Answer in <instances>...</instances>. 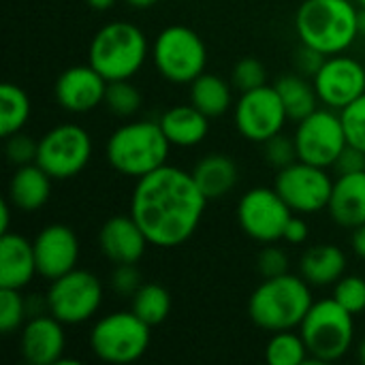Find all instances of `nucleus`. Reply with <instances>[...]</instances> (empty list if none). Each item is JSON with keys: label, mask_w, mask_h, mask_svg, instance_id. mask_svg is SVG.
<instances>
[{"label": "nucleus", "mask_w": 365, "mask_h": 365, "mask_svg": "<svg viewBox=\"0 0 365 365\" xmlns=\"http://www.w3.org/2000/svg\"><path fill=\"white\" fill-rule=\"evenodd\" d=\"M207 197L199 190L192 171L163 165L137 180L130 195V216L156 248H178L199 229Z\"/></svg>", "instance_id": "1"}, {"label": "nucleus", "mask_w": 365, "mask_h": 365, "mask_svg": "<svg viewBox=\"0 0 365 365\" xmlns=\"http://www.w3.org/2000/svg\"><path fill=\"white\" fill-rule=\"evenodd\" d=\"M359 6L355 0H304L295 15L302 45L325 56L346 53L359 38Z\"/></svg>", "instance_id": "2"}, {"label": "nucleus", "mask_w": 365, "mask_h": 365, "mask_svg": "<svg viewBox=\"0 0 365 365\" xmlns=\"http://www.w3.org/2000/svg\"><path fill=\"white\" fill-rule=\"evenodd\" d=\"M312 304V287L302 276L289 272L284 276L263 278L248 299V317L267 334L299 329Z\"/></svg>", "instance_id": "3"}, {"label": "nucleus", "mask_w": 365, "mask_h": 365, "mask_svg": "<svg viewBox=\"0 0 365 365\" xmlns=\"http://www.w3.org/2000/svg\"><path fill=\"white\" fill-rule=\"evenodd\" d=\"M171 143L160 122L133 120L115 128L105 143V158L120 175L139 180L169 163Z\"/></svg>", "instance_id": "4"}, {"label": "nucleus", "mask_w": 365, "mask_h": 365, "mask_svg": "<svg viewBox=\"0 0 365 365\" xmlns=\"http://www.w3.org/2000/svg\"><path fill=\"white\" fill-rule=\"evenodd\" d=\"M150 43L143 30L133 21H109L92 36L88 62L107 79H133L145 64Z\"/></svg>", "instance_id": "5"}, {"label": "nucleus", "mask_w": 365, "mask_h": 365, "mask_svg": "<svg viewBox=\"0 0 365 365\" xmlns=\"http://www.w3.org/2000/svg\"><path fill=\"white\" fill-rule=\"evenodd\" d=\"M299 334L308 346V364H331L342 359L355 342V314H351L334 297L312 304L299 325Z\"/></svg>", "instance_id": "6"}, {"label": "nucleus", "mask_w": 365, "mask_h": 365, "mask_svg": "<svg viewBox=\"0 0 365 365\" xmlns=\"http://www.w3.org/2000/svg\"><path fill=\"white\" fill-rule=\"evenodd\" d=\"M152 342V327L133 310H115L101 317L90 329V349L105 364L139 361Z\"/></svg>", "instance_id": "7"}, {"label": "nucleus", "mask_w": 365, "mask_h": 365, "mask_svg": "<svg viewBox=\"0 0 365 365\" xmlns=\"http://www.w3.org/2000/svg\"><path fill=\"white\" fill-rule=\"evenodd\" d=\"M152 60L163 79L186 86L205 73L207 47L192 28L184 24H171L154 38Z\"/></svg>", "instance_id": "8"}, {"label": "nucleus", "mask_w": 365, "mask_h": 365, "mask_svg": "<svg viewBox=\"0 0 365 365\" xmlns=\"http://www.w3.org/2000/svg\"><path fill=\"white\" fill-rule=\"evenodd\" d=\"M103 282L96 274L75 267L73 272L49 282L45 293L47 312L64 325L92 321L103 306Z\"/></svg>", "instance_id": "9"}, {"label": "nucleus", "mask_w": 365, "mask_h": 365, "mask_svg": "<svg viewBox=\"0 0 365 365\" xmlns=\"http://www.w3.org/2000/svg\"><path fill=\"white\" fill-rule=\"evenodd\" d=\"M92 150V137L83 126L62 122L38 139L36 165H41L53 180H71L88 167Z\"/></svg>", "instance_id": "10"}, {"label": "nucleus", "mask_w": 365, "mask_h": 365, "mask_svg": "<svg viewBox=\"0 0 365 365\" xmlns=\"http://www.w3.org/2000/svg\"><path fill=\"white\" fill-rule=\"evenodd\" d=\"M293 139L299 160L325 169L334 167L342 150L349 145L340 111L325 105L297 122Z\"/></svg>", "instance_id": "11"}, {"label": "nucleus", "mask_w": 365, "mask_h": 365, "mask_svg": "<svg viewBox=\"0 0 365 365\" xmlns=\"http://www.w3.org/2000/svg\"><path fill=\"white\" fill-rule=\"evenodd\" d=\"M287 120L289 113L276 86L265 83L261 88L242 92L233 105L235 128L244 139L252 143H265L267 139L280 135Z\"/></svg>", "instance_id": "12"}, {"label": "nucleus", "mask_w": 365, "mask_h": 365, "mask_svg": "<svg viewBox=\"0 0 365 365\" xmlns=\"http://www.w3.org/2000/svg\"><path fill=\"white\" fill-rule=\"evenodd\" d=\"M293 210L276 188L255 186L246 190L237 203L240 229L259 244H278L284 235Z\"/></svg>", "instance_id": "13"}, {"label": "nucleus", "mask_w": 365, "mask_h": 365, "mask_svg": "<svg viewBox=\"0 0 365 365\" xmlns=\"http://www.w3.org/2000/svg\"><path fill=\"white\" fill-rule=\"evenodd\" d=\"M274 188L293 210V214L312 216L327 210L334 180L325 167H317L304 160H295L284 169H278Z\"/></svg>", "instance_id": "14"}, {"label": "nucleus", "mask_w": 365, "mask_h": 365, "mask_svg": "<svg viewBox=\"0 0 365 365\" xmlns=\"http://www.w3.org/2000/svg\"><path fill=\"white\" fill-rule=\"evenodd\" d=\"M312 81L321 105L340 111L365 94V66L346 53L327 56Z\"/></svg>", "instance_id": "15"}, {"label": "nucleus", "mask_w": 365, "mask_h": 365, "mask_svg": "<svg viewBox=\"0 0 365 365\" xmlns=\"http://www.w3.org/2000/svg\"><path fill=\"white\" fill-rule=\"evenodd\" d=\"M32 246L38 276L49 282L73 272L79 263V240L68 225L53 222L43 227Z\"/></svg>", "instance_id": "16"}, {"label": "nucleus", "mask_w": 365, "mask_h": 365, "mask_svg": "<svg viewBox=\"0 0 365 365\" xmlns=\"http://www.w3.org/2000/svg\"><path fill=\"white\" fill-rule=\"evenodd\" d=\"M107 79L88 62L75 64L60 73L56 79V101L68 113H90L105 103Z\"/></svg>", "instance_id": "17"}, {"label": "nucleus", "mask_w": 365, "mask_h": 365, "mask_svg": "<svg viewBox=\"0 0 365 365\" xmlns=\"http://www.w3.org/2000/svg\"><path fill=\"white\" fill-rule=\"evenodd\" d=\"M66 349L64 323L43 312L26 321L19 334V351L30 365H60Z\"/></svg>", "instance_id": "18"}, {"label": "nucleus", "mask_w": 365, "mask_h": 365, "mask_svg": "<svg viewBox=\"0 0 365 365\" xmlns=\"http://www.w3.org/2000/svg\"><path fill=\"white\" fill-rule=\"evenodd\" d=\"M148 246L152 244L145 237L143 229L137 225V220L130 216V212L111 216L103 222L98 231V248L103 257L113 265L139 263Z\"/></svg>", "instance_id": "19"}, {"label": "nucleus", "mask_w": 365, "mask_h": 365, "mask_svg": "<svg viewBox=\"0 0 365 365\" xmlns=\"http://www.w3.org/2000/svg\"><path fill=\"white\" fill-rule=\"evenodd\" d=\"M36 269L34 246L28 237L6 231L0 235V289H26Z\"/></svg>", "instance_id": "20"}, {"label": "nucleus", "mask_w": 365, "mask_h": 365, "mask_svg": "<svg viewBox=\"0 0 365 365\" xmlns=\"http://www.w3.org/2000/svg\"><path fill=\"white\" fill-rule=\"evenodd\" d=\"M331 220L342 229H357L365 222V171L344 173L334 180L327 205Z\"/></svg>", "instance_id": "21"}, {"label": "nucleus", "mask_w": 365, "mask_h": 365, "mask_svg": "<svg viewBox=\"0 0 365 365\" xmlns=\"http://www.w3.org/2000/svg\"><path fill=\"white\" fill-rule=\"evenodd\" d=\"M53 178L36 163L15 167V173L9 180V201L13 210L30 214L41 210L51 197Z\"/></svg>", "instance_id": "22"}, {"label": "nucleus", "mask_w": 365, "mask_h": 365, "mask_svg": "<svg viewBox=\"0 0 365 365\" xmlns=\"http://www.w3.org/2000/svg\"><path fill=\"white\" fill-rule=\"evenodd\" d=\"M158 122L173 148H197L210 135V118L192 103L167 109Z\"/></svg>", "instance_id": "23"}, {"label": "nucleus", "mask_w": 365, "mask_h": 365, "mask_svg": "<svg viewBox=\"0 0 365 365\" xmlns=\"http://www.w3.org/2000/svg\"><path fill=\"white\" fill-rule=\"evenodd\" d=\"M346 255L336 244H317L299 259V276L310 287H334L346 274Z\"/></svg>", "instance_id": "24"}, {"label": "nucleus", "mask_w": 365, "mask_h": 365, "mask_svg": "<svg viewBox=\"0 0 365 365\" xmlns=\"http://www.w3.org/2000/svg\"><path fill=\"white\" fill-rule=\"evenodd\" d=\"M192 178L199 186V190L207 197V201H216L227 197L237 180H240V169L237 163L229 156V154H207L203 156L195 169H192Z\"/></svg>", "instance_id": "25"}, {"label": "nucleus", "mask_w": 365, "mask_h": 365, "mask_svg": "<svg viewBox=\"0 0 365 365\" xmlns=\"http://www.w3.org/2000/svg\"><path fill=\"white\" fill-rule=\"evenodd\" d=\"M233 83L222 79L214 73H201L190 83V103L203 111L210 120L225 115L235 103H233Z\"/></svg>", "instance_id": "26"}, {"label": "nucleus", "mask_w": 365, "mask_h": 365, "mask_svg": "<svg viewBox=\"0 0 365 365\" xmlns=\"http://www.w3.org/2000/svg\"><path fill=\"white\" fill-rule=\"evenodd\" d=\"M274 86H276L282 103H284L289 120L299 122L306 115H310L312 111H317L319 105H321L314 81L310 77L302 75V73L282 75V77H278V81Z\"/></svg>", "instance_id": "27"}, {"label": "nucleus", "mask_w": 365, "mask_h": 365, "mask_svg": "<svg viewBox=\"0 0 365 365\" xmlns=\"http://www.w3.org/2000/svg\"><path fill=\"white\" fill-rule=\"evenodd\" d=\"M171 306L173 299L169 289L158 282H143L139 291L130 297V310L150 327L165 323L171 314Z\"/></svg>", "instance_id": "28"}, {"label": "nucleus", "mask_w": 365, "mask_h": 365, "mask_svg": "<svg viewBox=\"0 0 365 365\" xmlns=\"http://www.w3.org/2000/svg\"><path fill=\"white\" fill-rule=\"evenodd\" d=\"M30 96L17 83L0 86V135L11 137L19 133L30 120Z\"/></svg>", "instance_id": "29"}, {"label": "nucleus", "mask_w": 365, "mask_h": 365, "mask_svg": "<svg viewBox=\"0 0 365 365\" xmlns=\"http://www.w3.org/2000/svg\"><path fill=\"white\" fill-rule=\"evenodd\" d=\"M308 357L302 334H293V329L272 334L265 344V361L269 365H306Z\"/></svg>", "instance_id": "30"}, {"label": "nucleus", "mask_w": 365, "mask_h": 365, "mask_svg": "<svg viewBox=\"0 0 365 365\" xmlns=\"http://www.w3.org/2000/svg\"><path fill=\"white\" fill-rule=\"evenodd\" d=\"M105 107L115 118H133L141 109V92L133 79H118L107 83Z\"/></svg>", "instance_id": "31"}, {"label": "nucleus", "mask_w": 365, "mask_h": 365, "mask_svg": "<svg viewBox=\"0 0 365 365\" xmlns=\"http://www.w3.org/2000/svg\"><path fill=\"white\" fill-rule=\"evenodd\" d=\"M28 312V299L21 295L19 289H0V329L4 336H11L15 331H21L26 325Z\"/></svg>", "instance_id": "32"}, {"label": "nucleus", "mask_w": 365, "mask_h": 365, "mask_svg": "<svg viewBox=\"0 0 365 365\" xmlns=\"http://www.w3.org/2000/svg\"><path fill=\"white\" fill-rule=\"evenodd\" d=\"M338 304H342L351 314L359 317L365 312V278L361 276H342L334 284V295Z\"/></svg>", "instance_id": "33"}, {"label": "nucleus", "mask_w": 365, "mask_h": 365, "mask_svg": "<svg viewBox=\"0 0 365 365\" xmlns=\"http://www.w3.org/2000/svg\"><path fill=\"white\" fill-rule=\"evenodd\" d=\"M231 83L233 88L242 94L255 88H261L267 83V71L263 66V62L259 58H242L233 64L231 71Z\"/></svg>", "instance_id": "34"}, {"label": "nucleus", "mask_w": 365, "mask_h": 365, "mask_svg": "<svg viewBox=\"0 0 365 365\" xmlns=\"http://www.w3.org/2000/svg\"><path fill=\"white\" fill-rule=\"evenodd\" d=\"M340 120L344 126L346 143L365 152V94L340 109Z\"/></svg>", "instance_id": "35"}, {"label": "nucleus", "mask_w": 365, "mask_h": 365, "mask_svg": "<svg viewBox=\"0 0 365 365\" xmlns=\"http://www.w3.org/2000/svg\"><path fill=\"white\" fill-rule=\"evenodd\" d=\"M4 156L11 165L21 167L36 163V152H38V139H32L26 133H15L11 137H4Z\"/></svg>", "instance_id": "36"}, {"label": "nucleus", "mask_w": 365, "mask_h": 365, "mask_svg": "<svg viewBox=\"0 0 365 365\" xmlns=\"http://www.w3.org/2000/svg\"><path fill=\"white\" fill-rule=\"evenodd\" d=\"M263 158L267 160L269 167H276V169H284L289 167L291 163L299 160L297 158V148H295V139L293 137H287V135H276L272 139H267L263 143Z\"/></svg>", "instance_id": "37"}, {"label": "nucleus", "mask_w": 365, "mask_h": 365, "mask_svg": "<svg viewBox=\"0 0 365 365\" xmlns=\"http://www.w3.org/2000/svg\"><path fill=\"white\" fill-rule=\"evenodd\" d=\"M289 267H291L289 255L284 252V248L276 244H265V248L257 257V269L263 278L284 276L289 274Z\"/></svg>", "instance_id": "38"}, {"label": "nucleus", "mask_w": 365, "mask_h": 365, "mask_svg": "<svg viewBox=\"0 0 365 365\" xmlns=\"http://www.w3.org/2000/svg\"><path fill=\"white\" fill-rule=\"evenodd\" d=\"M141 272L137 269V263H124L113 265V272L109 276V287L120 297H133L141 287Z\"/></svg>", "instance_id": "39"}, {"label": "nucleus", "mask_w": 365, "mask_h": 365, "mask_svg": "<svg viewBox=\"0 0 365 365\" xmlns=\"http://www.w3.org/2000/svg\"><path fill=\"white\" fill-rule=\"evenodd\" d=\"M331 169H336L338 175L365 171V152H361L359 148L346 145V148L342 150V154L338 156V160L334 163Z\"/></svg>", "instance_id": "40"}, {"label": "nucleus", "mask_w": 365, "mask_h": 365, "mask_svg": "<svg viewBox=\"0 0 365 365\" xmlns=\"http://www.w3.org/2000/svg\"><path fill=\"white\" fill-rule=\"evenodd\" d=\"M325 58H327L325 53H321V51H317V49H312V47L302 45V49L297 51V60H295L297 73H302V75H306V77L312 79V77L319 73V68L323 66Z\"/></svg>", "instance_id": "41"}, {"label": "nucleus", "mask_w": 365, "mask_h": 365, "mask_svg": "<svg viewBox=\"0 0 365 365\" xmlns=\"http://www.w3.org/2000/svg\"><path fill=\"white\" fill-rule=\"evenodd\" d=\"M308 237H310V225L304 220L302 214H293L291 220L287 222V229H284L282 240L289 242V244H293V246H302V244L308 242Z\"/></svg>", "instance_id": "42"}, {"label": "nucleus", "mask_w": 365, "mask_h": 365, "mask_svg": "<svg viewBox=\"0 0 365 365\" xmlns=\"http://www.w3.org/2000/svg\"><path fill=\"white\" fill-rule=\"evenodd\" d=\"M351 248H353V252H355L359 259H364L365 261V222L364 225H359L357 229H353V235H351Z\"/></svg>", "instance_id": "43"}, {"label": "nucleus", "mask_w": 365, "mask_h": 365, "mask_svg": "<svg viewBox=\"0 0 365 365\" xmlns=\"http://www.w3.org/2000/svg\"><path fill=\"white\" fill-rule=\"evenodd\" d=\"M94 11H109V9H113L115 6V2L118 0H86Z\"/></svg>", "instance_id": "44"}, {"label": "nucleus", "mask_w": 365, "mask_h": 365, "mask_svg": "<svg viewBox=\"0 0 365 365\" xmlns=\"http://www.w3.org/2000/svg\"><path fill=\"white\" fill-rule=\"evenodd\" d=\"M128 6H133V9H139V11H143V9H150V6H154V4H158L160 0H124Z\"/></svg>", "instance_id": "45"}, {"label": "nucleus", "mask_w": 365, "mask_h": 365, "mask_svg": "<svg viewBox=\"0 0 365 365\" xmlns=\"http://www.w3.org/2000/svg\"><path fill=\"white\" fill-rule=\"evenodd\" d=\"M357 24H359V36H365V6H359V17H357Z\"/></svg>", "instance_id": "46"}, {"label": "nucleus", "mask_w": 365, "mask_h": 365, "mask_svg": "<svg viewBox=\"0 0 365 365\" xmlns=\"http://www.w3.org/2000/svg\"><path fill=\"white\" fill-rule=\"evenodd\" d=\"M357 355H359V361L365 365V338L359 342V349H357Z\"/></svg>", "instance_id": "47"}, {"label": "nucleus", "mask_w": 365, "mask_h": 365, "mask_svg": "<svg viewBox=\"0 0 365 365\" xmlns=\"http://www.w3.org/2000/svg\"><path fill=\"white\" fill-rule=\"evenodd\" d=\"M357 2V6H365V0H355Z\"/></svg>", "instance_id": "48"}]
</instances>
